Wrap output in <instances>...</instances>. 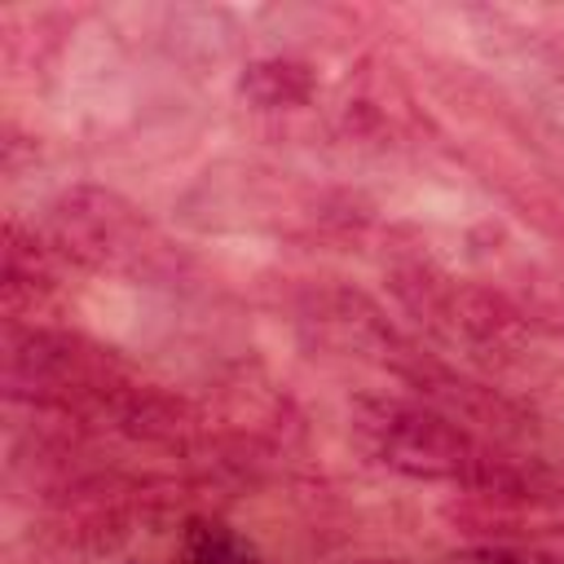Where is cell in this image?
Segmentation results:
<instances>
[{"instance_id":"1","label":"cell","mask_w":564,"mask_h":564,"mask_svg":"<svg viewBox=\"0 0 564 564\" xmlns=\"http://www.w3.org/2000/svg\"><path fill=\"white\" fill-rule=\"evenodd\" d=\"M348 423H352L357 445L379 467H388L405 480L467 485L485 454L454 414H445L427 401H414V397H397V392L357 397L348 410Z\"/></svg>"},{"instance_id":"2","label":"cell","mask_w":564,"mask_h":564,"mask_svg":"<svg viewBox=\"0 0 564 564\" xmlns=\"http://www.w3.org/2000/svg\"><path fill=\"white\" fill-rule=\"evenodd\" d=\"M132 379L110 357V348H97L79 335L26 326V330H9L4 339V388L18 401L101 419L106 405Z\"/></svg>"},{"instance_id":"3","label":"cell","mask_w":564,"mask_h":564,"mask_svg":"<svg viewBox=\"0 0 564 564\" xmlns=\"http://www.w3.org/2000/svg\"><path fill=\"white\" fill-rule=\"evenodd\" d=\"M48 234L57 251L97 273H150L167 247L137 203L101 185H75L57 194Z\"/></svg>"},{"instance_id":"4","label":"cell","mask_w":564,"mask_h":564,"mask_svg":"<svg viewBox=\"0 0 564 564\" xmlns=\"http://www.w3.org/2000/svg\"><path fill=\"white\" fill-rule=\"evenodd\" d=\"M397 295L410 304V313H419V322H427L432 330H441L454 344L463 339L471 348L511 352L524 339L520 313L489 286L454 282L441 273H410L397 282Z\"/></svg>"},{"instance_id":"5","label":"cell","mask_w":564,"mask_h":564,"mask_svg":"<svg viewBox=\"0 0 564 564\" xmlns=\"http://www.w3.org/2000/svg\"><path fill=\"white\" fill-rule=\"evenodd\" d=\"M317 93V75L300 57H256L238 75V97L251 110H300Z\"/></svg>"},{"instance_id":"6","label":"cell","mask_w":564,"mask_h":564,"mask_svg":"<svg viewBox=\"0 0 564 564\" xmlns=\"http://www.w3.org/2000/svg\"><path fill=\"white\" fill-rule=\"evenodd\" d=\"M53 286V269H48V247L40 238L22 242V229L9 225L4 229V300L9 308L22 300V295H44Z\"/></svg>"},{"instance_id":"7","label":"cell","mask_w":564,"mask_h":564,"mask_svg":"<svg viewBox=\"0 0 564 564\" xmlns=\"http://www.w3.org/2000/svg\"><path fill=\"white\" fill-rule=\"evenodd\" d=\"M181 564H260L251 542L220 520H189L181 538Z\"/></svg>"},{"instance_id":"8","label":"cell","mask_w":564,"mask_h":564,"mask_svg":"<svg viewBox=\"0 0 564 564\" xmlns=\"http://www.w3.org/2000/svg\"><path fill=\"white\" fill-rule=\"evenodd\" d=\"M441 564H564L555 551L542 546H511V542H480V546H463L449 551Z\"/></svg>"}]
</instances>
